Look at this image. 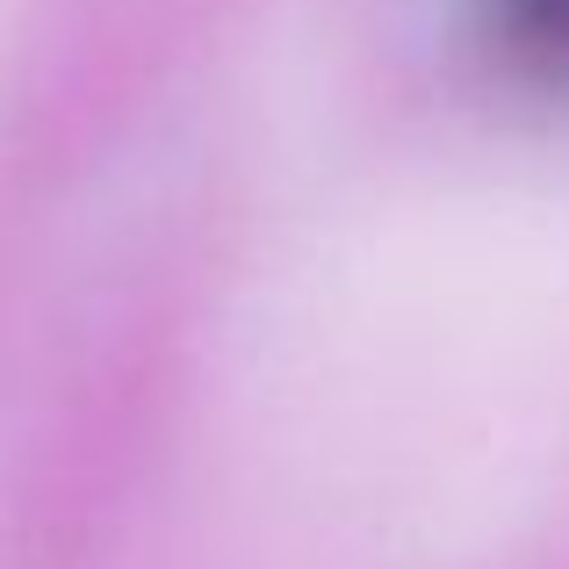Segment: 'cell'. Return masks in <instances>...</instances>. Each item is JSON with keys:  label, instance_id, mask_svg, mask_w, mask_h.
Listing matches in <instances>:
<instances>
[{"label": "cell", "instance_id": "1", "mask_svg": "<svg viewBox=\"0 0 569 569\" xmlns=\"http://www.w3.org/2000/svg\"><path fill=\"white\" fill-rule=\"evenodd\" d=\"M483 22L527 80L569 94V0H483Z\"/></svg>", "mask_w": 569, "mask_h": 569}]
</instances>
